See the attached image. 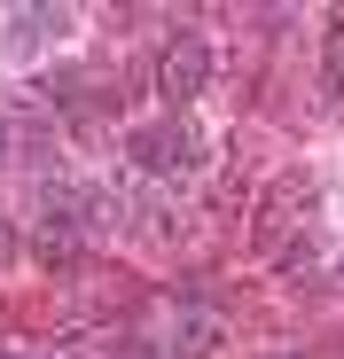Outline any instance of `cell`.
<instances>
[{
    "mask_svg": "<svg viewBox=\"0 0 344 359\" xmlns=\"http://www.w3.org/2000/svg\"><path fill=\"white\" fill-rule=\"evenodd\" d=\"M321 71H329V86H336V102H344V16L329 24V55H321Z\"/></svg>",
    "mask_w": 344,
    "mask_h": 359,
    "instance_id": "8992f818",
    "label": "cell"
},
{
    "mask_svg": "<svg viewBox=\"0 0 344 359\" xmlns=\"http://www.w3.org/2000/svg\"><path fill=\"white\" fill-rule=\"evenodd\" d=\"M0 24H8V32H0V47L32 55V47H55V39L71 32V8H8Z\"/></svg>",
    "mask_w": 344,
    "mask_h": 359,
    "instance_id": "5b68a950",
    "label": "cell"
},
{
    "mask_svg": "<svg viewBox=\"0 0 344 359\" xmlns=\"http://www.w3.org/2000/svg\"><path fill=\"white\" fill-rule=\"evenodd\" d=\"M0 149H8V126H0Z\"/></svg>",
    "mask_w": 344,
    "mask_h": 359,
    "instance_id": "ba28073f",
    "label": "cell"
},
{
    "mask_svg": "<svg viewBox=\"0 0 344 359\" xmlns=\"http://www.w3.org/2000/svg\"><path fill=\"white\" fill-rule=\"evenodd\" d=\"M16 250H24V234H16V219H8V211H0V273L16 266Z\"/></svg>",
    "mask_w": 344,
    "mask_h": 359,
    "instance_id": "52a82bcc",
    "label": "cell"
},
{
    "mask_svg": "<svg viewBox=\"0 0 344 359\" xmlns=\"http://www.w3.org/2000/svg\"><path fill=\"white\" fill-rule=\"evenodd\" d=\"M204 86H211V47H204L196 32L164 39V55H157V94H164V109H188Z\"/></svg>",
    "mask_w": 344,
    "mask_h": 359,
    "instance_id": "277c9868",
    "label": "cell"
},
{
    "mask_svg": "<svg viewBox=\"0 0 344 359\" xmlns=\"http://www.w3.org/2000/svg\"><path fill=\"white\" fill-rule=\"evenodd\" d=\"M126 156H133L141 180H188V172H204L211 141H204V126L188 109H164V117H149V126L126 133Z\"/></svg>",
    "mask_w": 344,
    "mask_h": 359,
    "instance_id": "6da1fadb",
    "label": "cell"
},
{
    "mask_svg": "<svg viewBox=\"0 0 344 359\" xmlns=\"http://www.w3.org/2000/svg\"><path fill=\"white\" fill-rule=\"evenodd\" d=\"M219 336H227V313L204 305V297H172L164 320H157V351L164 359H211Z\"/></svg>",
    "mask_w": 344,
    "mask_h": 359,
    "instance_id": "3957f363",
    "label": "cell"
},
{
    "mask_svg": "<svg viewBox=\"0 0 344 359\" xmlns=\"http://www.w3.org/2000/svg\"><path fill=\"white\" fill-rule=\"evenodd\" d=\"M313 203H321L313 172H274L258 188V211H251V250L258 258H290V243L313 226Z\"/></svg>",
    "mask_w": 344,
    "mask_h": 359,
    "instance_id": "7a4b0ae2",
    "label": "cell"
}]
</instances>
